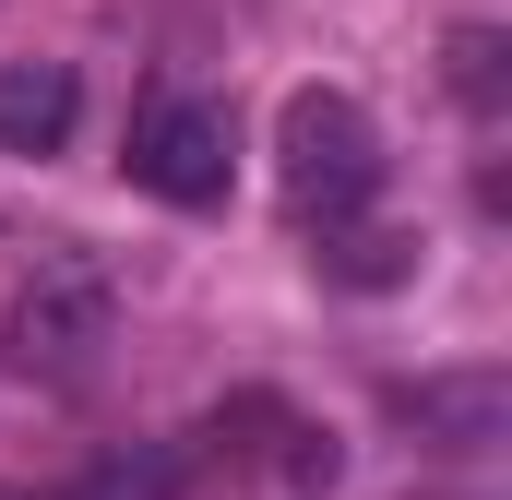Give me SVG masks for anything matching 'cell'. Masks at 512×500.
<instances>
[{
  "instance_id": "cell-1",
  "label": "cell",
  "mask_w": 512,
  "mask_h": 500,
  "mask_svg": "<svg viewBox=\"0 0 512 500\" xmlns=\"http://www.w3.org/2000/svg\"><path fill=\"white\" fill-rule=\"evenodd\" d=\"M274 155H286V203H298V215H322V227L370 215V191H382V131H370V108H358V96H334V84L286 96Z\"/></svg>"
},
{
  "instance_id": "cell-2",
  "label": "cell",
  "mask_w": 512,
  "mask_h": 500,
  "mask_svg": "<svg viewBox=\"0 0 512 500\" xmlns=\"http://www.w3.org/2000/svg\"><path fill=\"white\" fill-rule=\"evenodd\" d=\"M108 310H120L108 262L60 250V262H36L24 298H12V358H24V370H84V358L108 346Z\"/></svg>"
},
{
  "instance_id": "cell-3",
  "label": "cell",
  "mask_w": 512,
  "mask_h": 500,
  "mask_svg": "<svg viewBox=\"0 0 512 500\" xmlns=\"http://www.w3.org/2000/svg\"><path fill=\"white\" fill-rule=\"evenodd\" d=\"M227 108H203V96H155L143 120H131V179L155 191V203H179V215H203V203H227Z\"/></svg>"
},
{
  "instance_id": "cell-4",
  "label": "cell",
  "mask_w": 512,
  "mask_h": 500,
  "mask_svg": "<svg viewBox=\"0 0 512 500\" xmlns=\"http://www.w3.org/2000/svg\"><path fill=\"white\" fill-rule=\"evenodd\" d=\"M405 429H417L429 453H489L512 429V381L501 370H441V381L405 393Z\"/></svg>"
},
{
  "instance_id": "cell-5",
  "label": "cell",
  "mask_w": 512,
  "mask_h": 500,
  "mask_svg": "<svg viewBox=\"0 0 512 500\" xmlns=\"http://www.w3.org/2000/svg\"><path fill=\"white\" fill-rule=\"evenodd\" d=\"M84 120L72 60H0V155H60Z\"/></svg>"
},
{
  "instance_id": "cell-6",
  "label": "cell",
  "mask_w": 512,
  "mask_h": 500,
  "mask_svg": "<svg viewBox=\"0 0 512 500\" xmlns=\"http://www.w3.org/2000/svg\"><path fill=\"white\" fill-rule=\"evenodd\" d=\"M405 250H417V239H393V227H322V262H334L346 286H393Z\"/></svg>"
},
{
  "instance_id": "cell-7",
  "label": "cell",
  "mask_w": 512,
  "mask_h": 500,
  "mask_svg": "<svg viewBox=\"0 0 512 500\" xmlns=\"http://www.w3.org/2000/svg\"><path fill=\"white\" fill-rule=\"evenodd\" d=\"M453 96H465L477 120L501 108V36H489V24H453Z\"/></svg>"
},
{
  "instance_id": "cell-8",
  "label": "cell",
  "mask_w": 512,
  "mask_h": 500,
  "mask_svg": "<svg viewBox=\"0 0 512 500\" xmlns=\"http://www.w3.org/2000/svg\"><path fill=\"white\" fill-rule=\"evenodd\" d=\"M417 500H489V489H417Z\"/></svg>"
},
{
  "instance_id": "cell-9",
  "label": "cell",
  "mask_w": 512,
  "mask_h": 500,
  "mask_svg": "<svg viewBox=\"0 0 512 500\" xmlns=\"http://www.w3.org/2000/svg\"><path fill=\"white\" fill-rule=\"evenodd\" d=\"M0 500H12V489H0Z\"/></svg>"
}]
</instances>
